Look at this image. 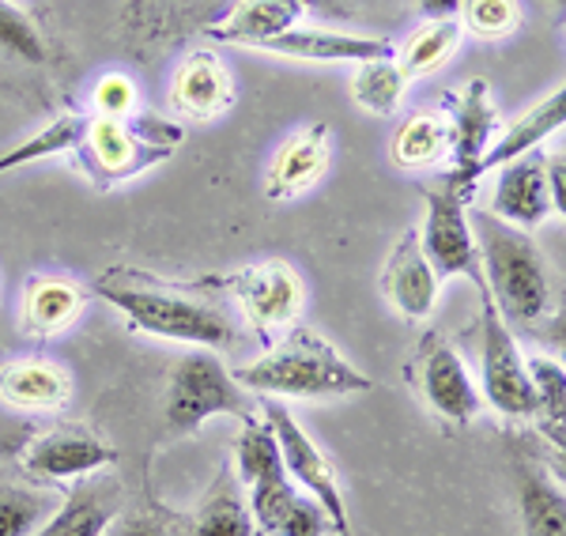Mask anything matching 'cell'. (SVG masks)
Returning a JSON list of instances; mask_svg holds the SVG:
<instances>
[{
  "label": "cell",
  "instance_id": "obj_1",
  "mask_svg": "<svg viewBox=\"0 0 566 536\" xmlns=\"http://www.w3.org/2000/svg\"><path fill=\"white\" fill-rule=\"evenodd\" d=\"M95 295L129 322V329L159 340L208 348L216 356H242L250 344L242 314L223 295L219 280L175 284L144 269L114 265L95 280Z\"/></svg>",
  "mask_w": 566,
  "mask_h": 536
},
{
  "label": "cell",
  "instance_id": "obj_2",
  "mask_svg": "<svg viewBox=\"0 0 566 536\" xmlns=\"http://www.w3.org/2000/svg\"><path fill=\"white\" fill-rule=\"evenodd\" d=\"M234 378L253 397H276V401H333L378 389V381L363 375L352 359L340 356V348H333L322 333L306 325L287 329L258 359L242 362Z\"/></svg>",
  "mask_w": 566,
  "mask_h": 536
},
{
  "label": "cell",
  "instance_id": "obj_3",
  "mask_svg": "<svg viewBox=\"0 0 566 536\" xmlns=\"http://www.w3.org/2000/svg\"><path fill=\"white\" fill-rule=\"evenodd\" d=\"M472 234H476L483 284L510 329L544 336L547 322H559V303H555L552 272H547L544 253L536 250L533 234L495 220L488 212L472 216Z\"/></svg>",
  "mask_w": 566,
  "mask_h": 536
},
{
  "label": "cell",
  "instance_id": "obj_4",
  "mask_svg": "<svg viewBox=\"0 0 566 536\" xmlns=\"http://www.w3.org/2000/svg\"><path fill=\"white\" fill-rule=\"evenodd\" d=\"M181 136H186V129L178 122L144 111L129 117L91 114L84 117V133H80L72 156H76V167L84 170L91 186L98 193H109V189L140 178L144 170L167 162L178 151Z\"/></svg>",
  "mask_w": 566,
  "mask_h": 536
},
{
  "label": "cell",
  "instance_id": "obj_5",
  "mask_svg": "<svg viewBox=\"0 0 566 536\" xmlns=\"http://www.w3.org/2000/svg\"><path fill=\"white\" fill-rule=\"evenodd\" d=\"M216 416H231V420L245 423L258 420L261 404L250 389L239 386L234 370L216 351L189 348L170 367L167 393H163V423H167L170 439H189Z\"/></svg>",
  "mask_w": 566,
  "mask_h": 536
},
{
  "label": "cell",
  "instance_id": "obj_6",
  "mask_svg": "<svg viewBox=\"0 0 566 536\" xmlns=\"http://www.w3.org/2000/svg\"><path fill=\"white\" fill-rule=\"evenodd\" d=\"M480 291V393L483 404L499 416L506 427H528L536 412V393L528 381L525 351L517 344V333L502 322L488 295L483 276L472 280Z\"/></svg>",
  "mask_w": 566,
  "mask_h": 536
},
{
  "label": "cell",
  "instance_id": "obj_7",
  "mask_svg": "<svg viewBox=\"0 0 566 536\" xmlns=\"http://www.w3.org/2000/svg\"><path fill=\"white\" fill-rule=\"evenodd\" d=\"M405 378H408V386H412V393L419 397V404H423L446 431H464V427H472L488 412L480 381L464 367L461 351L434 329H427L419 336Z\"/></svg>",
  "mask_w": 566,
  "mask_h": 536
},
{
  "label": "cell",
  "instance_id": "obj_8",
  "mask_svg": "<svg viewBox=\"0 0 566 536\" xmlns=\"http://www.w3.org/2000/svg\"><path fill=\"white\" fill-rule=\"evenodd\" d=\"M223 295L234 303V311L242 314L245 329L261 348L276 344L283 333L295 329L306 306V287L303 276L287 265V261H258L245 265L231 276H216Z\"/></svg>",
  "mask_w": 566,
  "mask_h": 536
},
{
  "label": "cell",
  "instance_id": "obj_9",
  "mask_svg": "<svg viewBox=\"0 0 566 536\" xmlns=\"http://www.w3.org/2000/svg\"><path fill=\"white\" fill-rule=\"evenodd\" d=\"M258 404H261L264 423L276 434L280 461H283L287 480L322 503V511L328 514V522H333L336 536H355L348 503H344V492H340V476H336L328 453L310 439V431L291 416V408L283 401H276V397H258Z\"/></svg>",
  "mask_w": 566,
  "mask_h": 536
},
{
  "label": "cell",
  "instance_id": "obj_10",
  "mask_svg": "<svg viewBox=\"0 0 566 536\" xmlns=\"http://www.w3.org/2000/svg\"><path fill=\"white\" fill-rule=\"evenodd\" d=\"M122 461L114 442L84 423H57L34 431L20 450V469L42 487H69L84 476L106 472Z\"/></svg>",
  "mask_w": 566,
  "mask_h": 536
},
{
  "label": "cell",
  "instance_id": "obj_11",
  "mask_svg": "<svg viewBox=\"0 0 566 536\" xmlns=\"http://www.w3.org/2000/svg\"><path fill=\"white\" fill-rule=\"evenodd\" d=\"M423 197H427V223L416 227V231H419V246H423L434 272L442 280L446 276H464V280L483 276L476 234H472V216H469L472 197L453 186L450 178H442L438 186L423 189Z\"/></svg>",
  "mask_w": 566,
  "mask_h": 536
},
{
  "label": "cell",
  "instance_id": "obj_12",
  "mask_svg": "<svg viewBox=\"0 0 566 536\" xmlns=\"http://www.w3.org/2000/svg\"><path fill=\"white\" fill-rule=\"evenodd\" d=\"M510 461L517 480V511L525 536H566L563 469L544 458L541 439L528 427H510Z\"/></svg>",
  "mask_w": 566,
  "mask_h": 536
},
{
  "label": "cell",
  "instance_id": "obj_13",
  "mask_svg": "<svg viewBox=\"0 0 566 536\" xmlns=\"http://www.w3.org/2000/svg\"><path fill=\"white\" fill-rule=\"evenodd\" d=\"M129 511V487L117 476L95 472L65 487L57 511H53L31 536H106L109 525Z\"/></svg>",
  "mask_w": 566,
  "mask_h": 536
},
{
  "label": "cell",
  "instance_id": "obj_14",
  "mask_svg": "<svg viewBox=\"0 0 566 536\" xmlns=\"http://www.w3.org/2000/svg\"><path fill=\"white\" fill-rule=\"evenodd\" d=\"M438 287L442 276L427 261L423 246H419V231L408 227L397 242H392L386 265H381V295L389 298V306L408 322H427L438 306Z\"/></svg>",
  "mask_w": 566,
  "mask_h": 536
},
{
  "label": "cell",
  "instance_id": "obj_15",
  "mask_svg": "<svg viewBox=\"0 0 566 536\" xmlns=\"http://www.w3.org/2000/svg\"><path fill=\"white\" fill-rule=\"evenodd\" d=\"M563 125H566V91L555 87L552 95H544L536 106H528V111L517 117V122L510 125V129L502 133L499 140L488 144V151H483V156L472 162L469 175H464V178L446 175V178H450L453 186L464 189V193L472 197L483 175H491V170H499V167H506V162H514V159L528 156V151H536L547 140V136L559 133Z\"/></svg>",
  "mask_w": 566,
  "mask_h": 536
},
{
  "label": "cell",
  "instance_id": "obj_16",
  "mask_svg": "<svg viewBox=\"0 0 566 536\" xmlns=\"http://www.w3.org/2000/svg\"><path fill=\"white\" fill-rule=\"evenodd\" d=\"M328 162H333V129L325 122H314L306 129L291 133L280 144L276 159L264 178V197L272 204L298 201L306 189H314L325 178Z\"/></svg>",
  "mask_w": 566,
  "mask_h": 536
},
{
  "label": "cell",
  "instance_id": "obj_17",
  "mask_svg": "<svg viewBox=\"0 0 566 536\" xmlns=\"http://www.w3.org/2000/svg\"><path fill=\"white\" fill-rule=\"evenodd\" d=\"M544 151H528V156L499 167V181L495 193H491V208L488 216L517 227V231L533 234L547 216H555L552 204V189H547V175H544Z\"/></svg>",
  "mask_w": 566,
  "mask_h": 536
},
{
  "label": "cell",
  "instance_id": "obj_18",
  "mask_svg": "<svg viewBox=\"0 0 566 536\" xmlns=\"http://www.w3.org/2000/svg\"><path fill=\"white\" fill-rule=\"evenodd\" d=\"M264 53H276L287 61H306V65H363V61L397 57V45L389 39H367V34H336L317 31V27H291L264 45Z\"/></svg>",
  "mask_w": 566,
  "mask_h": 536
},
{
  "label": "cell",
  "instance_id": "obj_19",
  "mask_svg": "<svg viewBox=\"0 0 566 536\" xmlns=\"http://www.w3.org/2000/svg\"><path fill=\"white\" fill-rule=\"evenodd\" d=\"M250 517L253 533L261 536H328L333 522L322 511L314 495L295 487L287 476L272 480V484L250 487Z\"/></svg>",
  "mask_w": 566,
  "mask_h": 536
},
{
  "label": "cell",
  "instance_id": "obj_20",
  "mask_svg": "<svg viewBox=\"0 0 566 536\" xmlns=\"http://www.w3.org/2000/svg\"><path fill=\"white\" fill-rule=\"evenodd\" d=\"M450 114H446V125H450V159H453V178H464L469 167L476 162L488 144L495 140L499 133V111L491 103V87L488 80H469L461 87V95L446 98Z\"/></svg>",
  "mask_w": 566,
  "mask_h": 536
},
{
  "label": "cell",
  "instance_id": "obj_21",
  "mask_svg": "<svg viewBox=\"0 0 566 536\" xmlns=\"http://www.w3.org/2000/svg\"><path fill=\"white\" fill-rule=\"evenodd\" d=\"M87 306V291L57 272H39L23 284L20 295V329L31 340H50L57 333H69L80 322Z\"/></svg>",
  "mask_w": 566,
  "mask_h": 536
},
{
  "label": "cell",
  "instance_id": "obj_22",
  "mask_svg": "<svg viewBox=\"0 0 566 536\" xmlns=\"http://www.w3.org/2000/svg\"><path fill=\"white\" fill-rule=\"evenodd\" d=\"M234 103V80L231 69L216 57V53H189L175 72L170 84V106L181 117L193 122H212V117L227 114Z\"/></svg>",
  "mask_w": 566,
  "mask_h": 536
},
{
  "label": "cell",
  "instance_id": "obj_23",
  "mask_svg": "<svg viewBox=\"0 0 566 536\" xmlns=\"http://www.w3.org/2000/svg\"><path fill=\"white\" fill-rule=\"evenodd\" d=\"M0 401L15 412H61L72 401V378L42 356H20L0 367Z\"/></svg>",
  "mask_w": 566,
  "mask_h": 536
},
{
  "label": "cell",
  "instance_id": "obj_24",
  "mask_svg": "<svg viewBox=\"0 0 566 536\" xmlns=\"http://www.w3.org/2000/svg\"><path fill=\"white\" fill-rule=\"evenodd\" d=\"M306 15V0H239L223 20L205 27V39L219 45H264L276 34L298 27Z\"/></svg>",
  "mask_w": 566,
  "mask_h": 536
},
{
  "label": "cell",
  "instance_id": "obj_25",
  "mask_svg": "<svg viewBox=\"0 0 566 536\" xmlns=\"http://www.w3.org/2000/svg\"><path fill=\"white\" fill-rule=\"evenodd\" d=\"M239 487L231 469H219L193 511L175 514V536H253V517Z\"/></svg>",
  "mask_w": 566,
  "mask_h": 536
},
{
  "label": "cell",
  "instance_id": "obj_26",
  "mask_svg": "<svg viewBox=\"0 0 566 536\" xmlns=\"http://www.w3.org/2000/svg\"><path fill=\"white\" fill-rule=\"evenodd\" d=\"M528 381H533L536 393V412L528 431H536V439L544 446H552L563 458L566 446V370L555 356H525Z\"/></svg>",
  "mask_w": 566,
  "mask_h": 536
},
{
  "label": "cell",
  "instance_id": "obj_27",
  "mask_svg": "<svg viewBox=\"0 0 566 536\" xmlns=\"http://www.w3.org/2000/svg\"><path fill=\"white\" fill-rule=\"evenodd\" d=\"M392 162L405 170H427L450 159V125L446 114H416L392 136Z\"/></svg>",
  "mask_w": 566,
  "mask_h": 536
},
{
  "label": "cell",
  "instance_id": "obj_28",
  "mask_svg": "<svg viewBox=\"0 0 566 536\" xmlns=\"http://www.w3.org/2000/svg\"><path fill=\"white\" fill-rule=\"evenodd\" d=\"M231 472L245 492L287 476V472H283V461H280L276 434H272V427L264 423V416L242 423L239 439H234V469Z\"/></svg>",
  "mask_w": 566,
  "mask_h": 536
},
{
  "label": "cell",
  "instance_id": "obj_29",
  "mask_svg": "<svg viewBox=\"0 0 566 536\" xmlns=\"http://www.w3.org/2000/svg\"><path fill=\"white\" fill-rule=\"evenodd\" d=\"M461 39H464V31L458 20H427L423 27H416V31L408 34L405 50H397V57H400L397 65L408 80L431 76V72H438L458 53Z\"/></svg>",
  "mask_w": 566,
  "mask_h": 536
},
{
  "label": "cell",
  "instance_id": "obj_30",
  "mask_svg": "<svg viewBox=\"0 0 566 536\" xmlns=\"http://www.w3.org/2000/svg\"><path fill=\"white\" fill-rule=\"evenodd\" d=\"M408 76L400 72L397 57H381V61H363L355 65L352 76V98L359 111H367L374 117H392L405 103Z\"/></svg>",
  "mask_w": 566,
  "mask_h": 536
},
{
  "label": "cell",
  "instance_id": "obj_31",
  "mask_svg": "<svg viewBox=\"0 0 566 536\" xmlns=\"http://www.w3.org/2000/svg\"><path fill=\"white\" fill-rule=\"evenodd\" d=\"M61 495H53L50 487L39 484L0 480V536H31L45 517L57 511Z\"/></svg>",
  "mask_w": 566,
  "mask_h": 536
},
{
  "label": "cell",
  "instance_id": "obj_32",
  "mask_svg": "<svg viewBox=\"0 0 566 536\" xmlns=\"http://www.w3.org/2000/svg\"><path fill=\"white\" fill-rule=\"evenodd\" d=\"M84 117L87 114H80V111L57 114L50 125H42L39 133H31L27 140H20L15 148H8L4 156H0V175L31 167V162H39V159H53V156H65V151H72L80 140V133H84Z\"/></svg>",
  "mask_w": 566,
  "mask_h": 536
},
{
  "label": "cell",
  "instance_id": "obj_33",
  "mask_svg": "<svg viewBox=\"0 0 566 536\" xmlns=\"http://www.w3.org/2000/svg\"><path fill=\"white\" fill-rule=\"evenodd\" d=\"M0 57L23 61V65H45V42L39 23L12 0H0Z\"/></svg>",
  "mask_w": 566,
  "mask_h": 536
},
{
  "label": "cell",
  "instance_id": "obj_34",
  "mask_svg": "<svg viewBox=\"0 0 566 536\" xmlns=\"http://www.w3.org/2000/svg\"><path fill=\"white\" fill-rule=\"evenodd\" d=\"M461 31L476 39H506L522 27V4L517 0H461Z\"/></svg>",
  "mask_w": 566,
  "mask_h": 536
},
{
  "label": "cell",
  "instance_id": "obj_35",
  "mask_svg": "<svg viewBox=\"0 0 566 536\" xmlns=\"http://www.w3.org/2000/svg\"><path fill=\"white\" fill-rule=\"evenodd\" d=\"M95 114L98 117H129L136 114V84L125 72H106L95 80Z\"/></svg>",
  "mask_w": 566,
  "mask_h": 536
},
{
  "label": "cell",
  "instance_id": "obj_36",
  "mask_svg": "<svg viewBox=\"0 0 566 536\" xmlns=\"http://www.w3.org/2000/svg\"><path fill=\"white\" fill-rule=\"evenodd\" d=\"M106 536H175V511L167 506H140V511H125L109 525Z\"/></svg>",
  "mask_w": 566,
  "mask_h": 536
},
{
  "label": "cell",
  "instance_id": "obj_37",
  "mask_svg": "<svg viewBox=\"0 0 566 536\" xmlns=\"http://www.w3.org/2000/svg\"><path fill=\"white\" fill-rule=\"evenodd\" d=\"M39 431L31 420L23 416H8L0 412V458H20V450L27 446V439Z\"/></svg>",
  "mask_w": 566,
  "mask_h": 536
},
{
  "label": "cell",
  "instance_id": "obj_38",
  "mask_svg": "<svg viewBox=\"0 0 566 536\" xmlns=\"http://www.w3.org/2000/svg\"><path fill=\"white\" fill-rule=\"evenodd\" d=\"M544 175H547V189H552V204H555V216H566V156L555 151V156L544 159Z\"/></svg>",
  "mask_w": 566,
  "mask_h": 536
},
{
  "label": "cell",
  "instance_id": "obj_39",
  "mask_svg": "<svg viewBox=\"0 0 566 536\" xmlns=\"http://www.w3.org/2000/svg\"><path fill=\"white\" fill-rule=\"evenodd\" d=\"M419 12H423L427 20H458L461 0H419Z\"/></svg>",
  "mask_w": 566,
  "mask_h": 536
},
{
  "label": "cell",
  "instance_id": "obj_40",
  "mask_svg": "<svg viewBox=\"0 0 566 536\" xmlns=\"http://www.w3.org/2000/svg\"><path fill=\"white\" fill-rule=\"evenodd\" d=\"M253 536H261V533H253Z\"/></svg>",
  "mask_w": 566,
  "mask_h": 536
}]
</instances>
